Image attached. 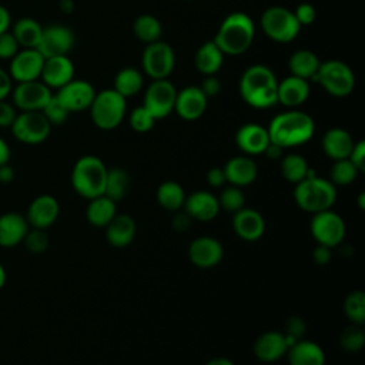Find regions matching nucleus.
Returning <instances> with one entry per match:
<instances>
[{
	"label": "nucleus",
	"instance_id": "obj_21",
	"mask_svg": "<svg viewBox=\"0 0 365 365\" xmlns=\"http://www.w3.org/2000/svg\"><path fill=\"white\" fill-rule=\"evenodd\" d=\"M184 211L197 221H211L220 212L218 198L208 191H195L185 197Z\"/></svg>",
	"mask_w": 365,
	"mask_h": 365
},
{
	"label": "nucleus",
	"instance_id": "obj_14",
	"mask_svg": "<svg viewBox=\"0 0 365 365\" xmlns=\"http://www.w3.org/2000/svg\"><path fill=\"white\" fill-rule=\"evenodd\" d=\"M74 46V34L73 31L60 24H53L43 29L40 43L37 50L41 53L44 58L56 57V56H67V53Z\"/></svg>",
	"mask_w": 365,
	"mask_h": 365
},
{
	"label": "nucleus",
	"instance_id": "obj_4",
	"mask_svg": "<svg viewBox=\"0 0 365 365\" xmlns=\"http://www.w3.org/2000/svg\"><path fill=\"white\" fill-rule=\"evenodd\" d=\"M107 167L96 155L78 158L71 171V185L84 198H96L104 194Z\"/></svg>",
	"mask_w": 365,
	"mask_h": 365
},
{
	"label": "nucleus",
	"instance_id": "obj_49",
	"mask_svg": "<svg viewBox=\"0 0 365 365\" xmlns=\"http://www.w3.org/2000/svg\"><path fill=\"white\" fill-rule=\"evenodd\" d=\"M305 322L297 315L289 317L285 322V335H289L295 339H299L305 334Z\"/></svg>",
	"mask_w": 365,
	"mask_h": 365
},
{
	"label": "nucleus",
	"instance_id": "obj_47",
	"mask_svg": "<svg viewBox=\"0 0 365 365\" xmlns=\"http://www.w3.org/2000/svg\"><path fill=\"white\" fill-rule=\"evenodd\" d=\"M19 43L14 38L13 33L4 31L0 34V58L11 60L19 51Z\"/></svg>",
	"mask_w": 365,
	"mask_h": 365
},
{
	"label": "nucleus",
	"instance_id": "obj_3",
	"mask_svg": "<svg viewBox=\"0 0 365 365\" xmlns=\"http://www.w3.org/2000/svg\"><path fill=\"white\" fill-rule=\"evenodd\" d=\"M254 34L255 27L252 20L245 13L235 11L222 20L212 41L224 54L237 56L251 47Z\"/></svg>",
	"mask_w": 365,
	"mask_h": 365
},
{
	"label": "nucleus",
	"instance_id": "obj_53",
	"mask_svg": "<svg viewBox=\"0 0 365 365\" xmlns=\"http://www.w3.org/2000/svg\"><path fill=\"white\" fill-rule=\"evenodd\" d=\"M312 258H314V261H315L318 265H325V264H328V262L331 261V248L327 247V245L318 244V245L314 248Z\"/></svg>",
	"mask_w": 365,
	"mask_h": 365
},
{
	"label": "nucleus",
	"instance_id": "obj_51",
	"mask_svg": "<svg viewBox=\"0 0 365 365\" xmlns=\"http://www.w3.org/2000/svg\"><path fill=\"white\" fill-rule=\"evenodd\" d=\"M16 115L17 114H16L14 106L4 101V100H0V127L1 128L11 127Z\"/></svg>",
	"mask_w": 365,
	"mask_h": 365
},
{
	"label": "nucleus",
	"instance_id": "obj_54",
	"mask_svg": "<svg viewBox=\"0 0 365 365\" xmlns=\"http://www.w3.org/2000/svg\"><path fill=\"white\" fill-rule=\"evenodd\" d=\"M207 181L211 187H221L225 182V174L222 168L214 167L207 173Z\"/></svg>",
	"mask_w": 365,
	"mask_h": 365
},
{
	"label": "nucleus",
	"instance_id": "obj_28",
	"mask_svg": "<svg viewBox=\"0 0 365 365\" xmlns=\"http://www.w3.org/2000/svg\"><path fill=\"white\" fill-rule=\"evenodd\" d=\"M354 144L351 134L339 127L329 128L322 137V150L334 161L348 158Z\"/></svg>",
	"mask_w": 365,
	"mask_h": 365
},
{
	"label": "nucleus",
	"instance_id": "obj_25",
	"mask_svg": "<svg viewBox=\"0 0 365 365\" xmlns=\"http://www.w3.org/2000/svg\"><path fill=\"white\" fill-rule=\"evenodd\" d=\"M224 174H225V181L231 182V185L235 187H244L257 178L258 168L254 160L247 155H237L228 160L224 165Z\"/></svg>",
	"mask_w": 365,
	"mask_h": 365
},
{
	"label": "nucleus",
	"instance_id": "obj_36",
	"mask_svg": "<svg viewBox=\"0 0 365 365\" xmlns=\"http://www.w3.org/2000/svg\"><path fill=\"white\" fill-rule=\"evenodd\" d=\"M143 87V76L134 67L121 68L114 78V90L124 98L137 94Z\"/></svg>",
	"mask_w": 365,
	"mask_h": 365
},
{
	"label": "nucleus",
	"instance_id": "obj_41",
	"mask_svg": "<svg viewBox=\"0 0 365 365\" xmlns=\"http://www.w3.org/2000/svg\"><path fill=\"white\" fill-rule=\"evenodd\" d=\"M358 168L352 164L349 158H342V160H335L334 165L331 167L329 177L331 182L335 185H348L351 184L356 175H358Z\"/></svg>",
	"mask_w": 365,
	"mask_h": 365
},
{
	"label": "nucleus",
	"instance_id": "obj_35",
	"mask_svg": "<svg viewBox=\"0 0 365 365\" xmlns=\"http://www.w3.org/2000/svg\"><path fill=\"white\" fill-rule=\"evenodd\" d=\"M157 201L168 211H180L185 201V192L178 182L165 181L157 188Z\"/></svg>",
	"mask_w": 365,
	"mask_h": 365
},
{
	"label": "nucleus",
	"instance_id": "obj_1",
	"mask_svg": "<svg viewBox=\"0 0 365 365\" xmlns=\"http://www.w3.org/2000/svg\"><path fill=\"white\" fill-rule=\"evenodd\" d=\"M267 130L271 143L288 148L309 141L314 135L315 124L309 114L289 110L275 115Z\"/></svg>",
	"mask_w": 365,
	"mask_h": 365
},
{
	"label": "nucleus",
	"instance_id": "obj_32",
	"mask_svg": "<svg viewBox=\"0 0 365 365\" xmlns=\"http://www.w3.org/2000/svg\"><path fill=\"white\" fill-rule=\"evenodd\" d=\"M115 214H117L115 202L108 197H106L104 194L96 198H91L86 211L87 221L94 227H106L114 218Z\"/></svg>",
	"mask_w": 365,
	"mask_h": 365
},
{
	"label": "nucleus",
	"instance_id": "obj_58",
	"mask_svg": "<svg viewBox=\"0 0 365 365\" xmlns=\"http://www.w3.org/2000/svg\"><path fill=\"white\" fill-rule=\"evenodd\" d=\"M14 178V170L9 165V163L0 165V182H10Z\"/></svg>",
	"mask_w": 365,
	"mask_h": 365
},
{
	"label": "nucleus",
	"instance_id": "obj_7",
	"mask_svg": "<svg viewBox=\"0 0 365 365\" xmlns=\"http://www.w3.org/2000/svg\"><path fill=\"white\" fill-rule=\"evenodd\" d=\"M319 83L324 90L335 97H345L355 87V76L348 64L339 60H328L319 64L317 74L312 78Z\"/></svg>",
	"mask_w": 365,
	"mask_h": 365
},
{
	"label": "nucleus",
	"instance_id": "obj_62",
	"mask_svg": "<svg viewBox=\"0 0 365 365\" xmlns=\"http://www.w3.org/2000/svg\"><path fill=\"white\" fill-rule=\"evenodd\" d=\"M60 9L64 13H71L74 10V3L73 0H60Z\"/></svg>",
	"mask_w": 365,
	"mask_h": 365
},
{
	"label": "nucleus",
	"instance_id": "obj_57",
	"mask_svg": "<svg viewBox=\"0 0 365 365\" xmlns=\"http://www.w3.org/2000/svg\"><path fill=\"white\" fill-rule=\"evenodd\" d=\"M10 23H11V17L9 10L0 4V34L4 31H9Z\"/></svg>",
	"mask_w": 365,
	"mask_h": 365
},
{
	"label": "nucleus",
	"instance_id": "obj_11",
	"mask_svg": "<svg viewBox=\"0 0 365 365\" xmlns=\"http://www.w3.org/2000/svg\"><path fill=\"white\" fill-rule=\"evenodd\" d=\"M13 135L24 144L43 143L51 130V124L41 111H21L11 124Z\"/></svg>",
	"mask_w": 365,
	"mask_h": 365
},
{
	"label": "nucleus",
	"instance_id": "obj_6",
	"mask_svg": "<svg viewBox=\"0 0 365 365\" xmlns=\"http://www.w3.org/2000/svg\"><path fill=\"white\" fill-rule=\"evenodd\" d=\"M91 120L101 130L115 128L125 114V98L114 88L96 93L90 106Z\"/></svg>",
	"mask_w": 365,
	"mask_h": 365
},
{
	"label": "nucleus",
	"instance_id": "obj_61",
	"mask_svg": "<svg viewBox=\"0 0 365 365\" xmlns=\"http://www.w3.org/2000/svg\"><path fill=\"white\" fill-rule=\"evenodd\" d=\"M205 365H234L231 359L228 358H224V356H217V358H212L210 359Z\"/></svg>",
	"mask_w": 365,
	"mask_h": 365
},
{
	"label": "nucleus",
	"instance_id": "obj_64",
	"mask_svg": "<svg viewBox=\"0 0 365 365\" xmlns=\"http://www.w3.org/2000/svg\"><path fill=\"white\" fill-rule=\"evenodd\" d=\"M358 202H359V208H361V210H364V208H365V194H364V192H361V194H359V197H358Z\"/></svg>",
	"mask_w": 365,
	"mask_h": 365
},
{
	"label": "nucleus",
	"instance_id": "obj_38",
	"mask_svg": "<svg viewBox=\"0 0 365 365\" xmlns=\"http://www.w3.org/2000/svg\"><path fill=\"white\" fill-rule=\"evenodd\" d=\"M128 188V174L125 170L115 167L107 170V178H106V188L104 195L113 200L114 202L124 198Z\"/></svg>",
	"mask_w": 365,
	"mask_h": 365
},
{
	"label": "nucleus",
	"instance_id": "obj_5",
	"mask_svg": "<svg viewBox=\"0 0 365 365\" xmlns=\"http://www.w3.org/2000/svg\"><path fill=\"white\" fill-rule=\"evenodd\" d=\"M294 200L297 205L308 212H318L329 210L336 200L335 185L321 177H309L299 181L294 190Z\"/></svg>",
	"mask_w": 365,
	"mask_h": 365
},
{
	"label": "nucleus",
	"instance_id": "obj_59",
	"mask_svg": "<svg viewBox=\"0 0 365 365\" xmlns=\"http://www.w3.org/2000/svg\"><path fill=\"white\" fill-rule=\"evenodd\" d=\"M282 150H284L282 147H279V145H277V144H274V143L269 141V144L267 145L264 154H265L268 158H271V160H277V158L281 157Z\"/></svg>",
	"mask_w": 365,
	"mask_h": 365
},
{
	"label": "nucleus",
	"instance_id": "obj_23",
	"mask_svg": "<svg viewBox=\"0 0 365 365\" xmlns=\"http://www.w3.org/2000/svg\"><path fill=\"white\" fill-rule=\"evenodd\" d=\"M235 143L245 154H262L269 144L268 130L255 123L244 124L237 130Z\"/></svg>",
	"mask_w": 365,
	"mask_h": 365
},
{
	"label": "nucleus",
	"instance_id": "obj_55",
	"mask_svg": "<svg viewBox=\"0 0 365 365\" xmlns=\"http://www.w3.org/2000/svg\"><path fill=\"white\" fill-rule=\"evenodd\" d=\"M191 217L184 211V212H175L174 214V217H173V227H174V230H177V231H185V230H188V227H190V224H191Z\"/></svg>",
	"mask_w": 365,
	"mask_h": 365
},
{
	"label": "nucleus",
	"instance_id": "obj_48",
	"mask_svg": "<svg viewBox=\"0 0 365 365\" xmlns=\"http://www.w3.org/2000/svg\"><path fill=\"white\" fill-rule=\"evenodd\" d=\"M294 16L295 19L298 20L299 26H309L315 21L317 19V11H315V7L309 3H301L298 4V7L295 9L294 11Z\"/></svg>",
	"mask_w": 365,
	"mask_h": 365
},
{
	"label": "nucleus",
	"instance_id": "obj_20",
	"mask_svg": "<svg viewBox=\"0 0 365 365\" xmlns=\"http://www.w3.org/2000/svg\"><path fill=\"white\" fill-rule=\"evenodd\" d=\"M40 78L47 87L58 90L74 78L73 61L67 56L44 58Z\"/></svg>",
	"mask_w": 365,
	"mask_h": 365
},
{
	"label": "nucleus",
	"instance_id": "obj_39",
	"mask_svg": "<svg viewBox=\"0 0 365 365\" xmlns=\"http://www.w3.org/2000/svg\"><path fill=\"white\" fill-rule=\"evenodd\" d=\"M309 165L307 160L299 154H288L281 161V173L282 177L294 184H298L304 178H307Z\"/></svg>",
	"mask_w": 365,
	"mask_h": 365
},
{
	"label": "nucleus",
	"instance_id": "obj_16",
	"mask_svg": "<svg viewBox=\"0 0 365 365\" xmlns=\"http://www.w3.org/2000/svg\"><path fill=\"white\" fill-rule=\"evenodd\" d=\"M96 96L94 87L86 80H71L58 88L56 97L71 113L90 108Z\"/></svg>",
	"mask_w": 365,
	"mask_h": 365
},
{
	"label": "nucleus",
	"instance_id": "obj_45",
	"mask_svg": "<svg viewBox=\"0 0 365 365\" xmlns=\"http://www.w3.org/2000/svg\"><path fill=\"white\" fill-rule=\"evenodd\" d=\"M155 118L150 114L145 107H137L130 114V125L137 133H147L153 128Z\"/></svg>",
	"mask_w": 365,
	"mask_h": 365
},
{
	"label": "nucleus",
	"instance_id": "obj_27",
	"mask_svg": "<svg viewBox=\"0 0 365 365\" xmlns=\"http://www.w3.org/2000/svg\"><path fill=\"white\" fill-rule=\"evenodd\" d=\"M309 96V83L308 80L288 76L277 84V97L278 103L287 107H298Z\"/></svg>",
	"mask_w": 365,
	"mask_h": 365
},
{
	"label": "nucleus",
	"instance_id": "obj_43",
	"mask_svg": "<svg viewBox=\"0 0 365 365\" xmlns=\"http://www.w3.org/2000/svg\"><path fill=\"white\" fill-rule=\"evenodd\" d=\"M244 202H245L244 192L240 190V187H235V185H230L224 188L218 197L220 208L230 212H237L238 210H241L244 207Z\"/></svg>",
	"mask_w": 365,
	"mask_h": 365
},
{
	"label": "nucleus",
	"instance_id": "obj_33",
	"mask_svg": "<svg viewBox=\"0 0 365 365\" xmlns=\"http://www.w3.org/2000/svg\"><path fill=\"white\" fill-rule=\"evenodd\" d=\"M319 64L321 61L317 57V54L309 50H298L292 53L288 61L291 76H295L304 80L314 78V76L319 68Z\"/></svg>",
	"mask_w": 365,
	"mask_h": 365
},
{
	"label": "nucleus",
	"instance_id": "obj_15",
	"mask_svg": "<svg viewBox=\"0 0 365 365\" xmlns=\"http://www.w3.org/2000/svg\"><path fill=\"white\" fill-rule=\"evenodd\" d=\"M44 57L37 48H23L11 58L10 77L17 83L38 80L43 70Z\"/></svg>",
	"mask_w": 365,
	"mask_h": 365
},
{
	"label": "nucleus",
	"instance_id": "obj_60",
	"mask_svg": "<svg viewBox=\"0 0 365 365\" xmlns=\"http://www.w3.org/2000/svg\"><path fill=\"white\" fill-rule=\"evenodd\" d=\"M10 160V148L9 144L0 137V165L9 163Z\"/></svg>",
	"mask_w": 365,
	"mask_h": 365
},
{
	"label": "nucleus",
	"instance_id": "obj_26",
	"mask_svg": "<svg viewBox=\"0 0 365 365\" xmlns=\"http://www.w3.org/2000/svg\"><path fill=\"white\" fill-rule=\"evenodd\" d=\"M29 222L24 215L17 212H6L0 215V247L11 248L20 244L27 231Z\"/></svg>",
	"mask_w": 365,
	"mask_h": 365
},
{
	"label": "nucleus",
	"instance_id": "obj_12",
	"mask_svg": "<svg viewBox=\"0 0 365 365\" xmlns=\"http://www.w3.org/2000/svg\"><path fill=\"white\" fill-rule=\"evenodd\" d=\"M175 97L177 90L171 81L167 78L153 80L145 90L143 107H145L155 120H160L167 117L174 110Z\"/></svg>",
	"mask_w": 365,
	"mask_h": 365
},
{
	"label": "nucleus",
	"instance_id": "obj_50",
	"mask_svg": "<svg viewBox=\"0 0 365 365\" xmlns=\"http://www.w3.org/2000/svg\"><path fill=\"white\" fill-rule=\"evenodd\" d=\"M348 158L352 161V164L358 168L359 173L365 171V143L362 140L354 144Z\"/></svg>",
	"mask_w": 365,
	"mask_h": 365
},
{
	"label": "nucleus",
	"instance_id": "obj_31",
	"mask_svg": "<svg viewBox=\"0 0 365 365\" xmlns=\"http://www.w3.org/2000/svg\"><path fill=\"white\" fill-rule=\"evenodd\" d=\"M224 53L214 41H207L200 46L195 53L194 64L197 70L204 76H214L222 66Z\"/></svg>",
	"mask_w": 365,
	"mask_h": 365
},
{
	"label": "nucleus",
	"instance_id": "obj_17",
	"mask_svg": "<svg viewBox=\"0 0 365 365\" xmlns=\"http://www.w3.org/2000/svg\"><path fill=\"white\" fill-rule=\"evenodd\" d=\"M224 257L221 242L212 237H198L188 247V258L198 268L215 267Z\"/></svg>",
	"mask_w": 365,
	"mask_h": 365
},
{
	"label": "nucleus",
	"instance_id": "obj_52",
	"mask_svg": "<svg viewBox=\"0 0 365 365\" xmlns=\"http://www.w3.org/2000/svg\"><path fill=\"white\" fill-rule=\"evenodd\" d=\"M200 88L207 97H214L221 91V83L214 76H205V80L202 81Z\"/></svg>",
	"mask_w": 365,
	"mask_h": 365
},
{
	"label": "nucleus",
	"instance_id": "obj_13",
	"mask_svg": "<svg viewBox=\"0 0 365 365\" xmlns=\"http://www.w3.org/2000/svg\"><path fill=\"white\" fill-rule=\"evenodd\" d=\"M51 96L50 87L40 80L17 83L13 88V103L21 111H41Z\"/></svg>",
	"mask_w": 365,
	"mask_h": 365
},
{
	"label": "nucleus",
	"instance_id": "obj_30",
	"mask_svg": "<svg viewBox=\"0 0 365 365\" xmlns=\"http://www.w3.org/2000/svg\"><path fill=\"white\" fill-rule=\"evenodd\" d=\"M288 362L289 365H324L325 354L322 348L305 339H298L292 346L288 348Z\"/></svg>",
	"mask_w": 365,
	"mask_h": 365
},
{
	"label": "nucleus",
	"instance_id": "obj_56",
	"mask_svg": "<svg viewBox=\"0 0 365 365\" xmlns=\"http://www.w3.org/2000/svg\"><path fill=\"white\" fill-rule=\"evenodd\" d=\"M11 93V77L0 68V100H4Z\"/></svg>",
	"mask_w": 365,
	"mask_h": 365
},
{
	"label": "nucleus",
	"instance_id": "obj_18",
	"mask_svg": "<svg viewBox=\"0 0 365 365\" xmlns=\"http://www.w3.org/2000/svg\"><path fill=\"white\" fill-rule=\"evenodd\" d=\"M58 212H60V205L57 200L53 195L43 194L36 197L30 202L27 208L26 220L29 225H31L33 228L46 230L56 222Z\"/></svg>",
	"mask_w": 365,
	"mask_h": 365
},
{
	"label": "nucleus",
	"instance_id": "obj_44",
	"mask_svg": "<svg viewBox=\"0 0 365 365\" xmlns=\"http://www.w3.org/2000/svg\"><path fill=\"white\" fill-rule=\"evenodd\" d=\"M41 113L44 114V117L48 120V123L51 125L53 124H56V125L63 124L67 120L68 114H70V111L58 101L56 94L51 96L50 101L46 104V107L41 110Z\"/></svg>",
	"mask_w": 365,
	"mask_h": 365
},
{
	"label": "nucleus",
	"instance_id": "obj_19",
	"mask_svg": "<svg viewBox=\"0 0 365 365\" xmlns=\"http://www.w3.org/2000/svg\"><path fill=\"white\" fill-rule=\"evenodd\" d=\"M207 100L208 97L202 93L200 87L188 86L177 91L174 110L181 118L187 121H192L200 118L204 114L207 108Z\"/></svg>",
	"mask_w": 365,
	"mask_h": 365
},
{
	"label": "nucleus",
	"instance_id": "obj_34",
	"mask_svg": "<svg viewBox=\"0 0 365 365\" xmlns=\"http://www.w3.org/2000/svg\"><path fill=\"white\" fill-rule=\"evenodd\" d=\"M13 36L17 40L19 46L23 48H37L43 27L40 26L38 21L30 17H23L19 19L14 26H13Z\"/></svg>",
	"mask_w": 365,
	"mask_h": 365
},
{
	"label": "nucleus",
	"instance_id": "obj_63",
	"mask_svg": "<svg viewBox=\"0 0 365 365\" xmlns=\"http://www.w3.org/2000/svg\"><path fill=\"white\" fill-rule=\"evenodd\" d=\"M6 284V271H4V267L0 264V289L4 287Z\"/></svg>",
	"mask_w": 365,
	"mask_h": 365
},
{
	"label": "nucleus",
	"instance_id": "obj_40",
	"mask_svg": "<svg viewBox=\"0 0 365 365\" xmlns=\"http://www.w3.org/2000/svg\"><path fill=\"white\" fill-rule=\"evenodd\" d=\"M344 311L352 324L361 325L365 321V294L362 291H352L346 295Z\"/></svg>",
	"mask_w": 365,
	"mask_h": 365
},
{
	"label": "nucleus",
	"instance_id": "obj_10",
	"mask_svg": "<svg viewBox=\"0 0 365 365\" xmlns=\"http://www.w3.org/2000/svg\"><path fill=\"white\" fill-rule=\"evenodd\" d=\"M309 230L318 244L327 245L329 248L339 245L344 241L346 232L344 220L341 215L331 211V208L315 212L311 220Z\"/></svg>",
	"mask_w": 365,
	"mask_h": 365
},
{
	"label": "nucleus",
	"instance_id": "obj_24",
	"mask_svg": "<svg viewBox=\"0 0 365 365\" xmlns=\"http://www.w3.org/2000/svg\"><path fill=\"white\" fill-rule=\"evenodd\" d=\"M287 351L285 336L278 331L264 332L254 342V354L262 362H275L281 359Z\"/></svg>",
	"mask_w": 365,
	"mask_h": 365
},
{
	"label": "nucleus",
	"instance_id": "obj_42",
	"mask_svg": "<svg viewBox=\"0 0 365 365\" xmlns=\"http://www.w3.org/2000/svg\"><path fill=\"white\" fill-rule=\"evenodd\" d=\"M341 346L348 352H358L362 349L365 344V332L361 325H349L346 327L339 336Z\"/></svg>",
	"mask_w": 365,
	"mask_h": 365
},
{
	"label": "nucleus",
	"instance_id": "obj_2",
	"mask_svg": "<svg viewBox=\"0 0 365 365\" xmlns=\"http://www.w3.org/2000/svg\"><path fill=\"white\" fill-rule=\"evenodd\" d=\"M277 78L272 70L262 64L250 66L240 78V94L254 108H268L278 103Z\"/></svg>",
	"mask_w": 365,
	"mask_h": 365
},
{
	"label": "nucleus",
	"instance_id": "obj_9",
	"mask_svg": "<svg viewBox=\"0 0 365 365\" xmlns=\"http://www.w3.org/2000/svg\"><path fill=\"white\" fill-rule=\"evenodd\" d=\"M144 73L153 80H164L167 78L175 64V54L171 46L165 41L157 40L154 43L147 44L143 51L141 58Z\"/></svg>",
	"mask_w": 365,
	"mask_h": 365
},
{
	"label": "nucleus",
	"instance_id": "obj_46",
	"mask_svg": "<svg viewBox=\"0 0 365 365\" xmlns=\"http://www.w3.org/2000/svg\"><path fill=\"white\" fill-rule=\"evenodd\" d=\"M23 241H24L27 250L34 254H40V252L46 251L48 247L47 234L44 232V230H38V228H33L31 231L29 230Z\"/></svg>",
	"mask_w": 365,
	"mask_h": 365
},
{
	"label": "nucleus",
	"instance_id": "obj_22",
	"mask_svg": "<svg viewBox=\"0 0 365 365\" xmlns=\"http://www.w3.org/2000/svg\"><path fill=\"white\" fill-rule=\"evenodd\" d=\"M232 227L240 238L245 241H255L265 232V220L257 210L242 207L234 212Z\"/></svg>",
	"mask_w": 365,
	"mask_h": 365
},
{
	"label": "nucleus",
	"instance_id": "obj_37",
	"mask_svg": "<svg viewBox=\"0 0 365 365\" xmlns=\"http://www.w3.org/2000/svg\"><path fill=\"white\" fill-rule=\"evenodd\" d=\"M133 31L138 40L150 44V43L160 40L163 27L157 17H154L151 14H141L134 20Z\"/></svg>",
	"mask_w": 365,
	"mask_h": 365
},
{
	"label": "nucleus",
	"instance_id": "obj_29",
	"mask_svg": "<svg viewBox=\"0 0 365 365\" xmlns=\"http://www.w3.org/2000/svg\"><path fill=\"white\" fill-rule=\"evenodd\" d=\"M135 235V222L130 215L115 214L106 225V237L110 245L115 248L127 247Z\"/></svg>",
	"mask_w": 365,
	"mask_h": 365
},
{
	"label": "nucleus",
	"instance_id": "obj_8",
	"mask_svg": "<svg viewBox=\"0 0 365 365\" xmlns=\"http://www.w3.org/2000/svg\"><path fill=\"white\" fill-rule=\"evenodd\" d=\"M261 27L267 37L278 43L292 41L301 30V26L295 19L294 11L281 6L268 7L262 13Z\"/></svg>",
	"mask_w": 365,
	"mask_h": 365
}]
</instances>
